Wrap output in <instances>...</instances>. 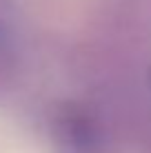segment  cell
I'll use <instances>...</instances> for the list:
<instances>
[{
	"label": "cell",
	"instance_id": "6da1fadb",
	"mask_svg": "<svg viewBox=\"0 0 151 153\" xmlns=\"http://www.w3.org/2000/svg\"><path fill=\"white\" fill-rule=\"evenodd\" d=\"M51 135L58 153H102L98 124L80 104L67 102L56 111L51 120Z\"/></svg>",
	"mask_w": 151,
	"mask_h": 153
}]
</instances>
